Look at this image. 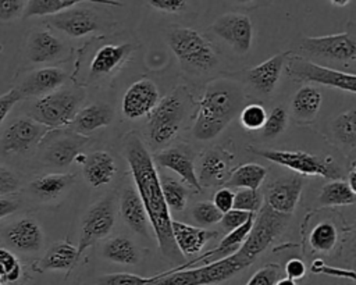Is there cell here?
Segmentation results:
<instances>
[{"mask_svg": "<svg viewBox=\"0 0 356 285\" xmlns=\"http://www.w3.org/2000/svg\"><path fill=\"white\" fill-rule=\"evenodd\" d=\"M124 154L129 164L132 178L136 185V192L147 214L149 224L156 234L159 247L164 257L172 263H178L182 259V254L177 249L172 238V220L161 192L160 177L156 171L150 153L136 132H129L125 135Z\"/></svg>", "mask_w": 356, "mask_h": 285, "instance_id": "obj_1", "label": "cell"}, {"mask_svg": "<svg viewBox=\"0 0 356 285\" xmlns=\"http://www.w3.org/2000/svg\"><path fill=\"white\" fill-rule=\"evenodd\" d=\"M243 103L242 92L227 81L210 83L195 113L192 133L199 140H209L220 135Z\"/></svg>", "mask_w": 356, "mask_h": 285, "instance_id": "obj_2", "label": "cell"}, {"mask_svg": "<svg viewBox=\"0 0 356 285\" xmlns=\"http://www.w3.org/2000/svg\"><path fill=\"white\" fill-rule=\"evenodd\" d=\"M85 97L81 88H60L49 95L38 97L28 108L26 117L47 127L60 129L70 125Z\"/></svg>", "mask_w": 356, "mask_h": 285, "instance_id": "obj_3", "label": "cell"}, {"mask_svg": "<svg viewBox=\"0 0 356 285\" xmlns=\"http://www.w3.org/2000/svg\"><path fill=\"white\" fill-rule=\"evenodd\" d=\"M167 43L181 65L188 71L206 72L218 61L211 42L192 28L171 29Z\"/></svg>", "mask_w": 356, "mask_h": 285, "instance_id": "obj_4", "label": "cell"}, {"mask_svg": "<svg viewBox=\"0 0 356 285\" xmlns=\"http://www.w3.org/2000/svg\"><path fill=\"white\" fill-rule=\"evenodd\" d=\"M243 268H246V266L241 263L235 254H231L200 267H177L174 270L157 274L147 285H213L229 279Z\"/></svg>", "mask_w": 356, "mask_h": 285, "instance_id": "obj_5", "label": "cell"}, {"mask_svg": "<svg viewBox=\"0 0 356 285\" xmlns=\"http://www.w3.org/2000/svg\"><path fill=\"white\" fill-rule=\"evenodd\" d=\"M289 215H282L273 211L268 206H263L256 221H253L252 229L246 236L242 246L234 253L235 257L249 267L254 259L263 253L271 242L281 235Z\"/></svg>", "mask_w": 356, "mask_h": 285, "instance_id": "obj_6", "label": "cell"}, {"mask_svg": "<svg viewBox=\"0 0 356 285\" xmlns=\"http://www.w3.org/2000/svg\"><path fill=\"white\" fill-rule=\"evenodd\" d=\"M248 150L302 175H317L332 181L341 177L338 167H335L330 157L324 158L300 150H261L254 149L253 146H249Z\"/></svg>", "mask_w": 356, "mask_h": 285, "instance_id": "obj_7", "label": "cell"}, {"mask_svg": "<svg viewBox=\"0 0 356 285\" xmlns=\"http://www.w3.org/2000/svg\"><path fill=\"white\" fill-rule=\"evenodd\" d=\"M185 113V99L181 93L171 95L159 100L157 106L147 115L149 140L153 146H164L170 143L179 131V125Z\"/></svg>", "mask_w": 356, "mask_h": 285, "instance_id": "obj_8", "label": "cell"}, {"mask_svg": "<svg viewBox=\"0 0 356 285\" xmlns=\"http://www.w3.org/2000/svg\"><path fill=\"white\" fill-rule=\"evenodd\" d=\"M88 142V136L75 133L71 129H50L38 145L39 160L57 168L68 167Z\"/></svg>", "mask_w": 356, "mask_h": 285, "instance_id": "obj_9", "label": "cell"}, {"mask_svg": "<svg viewBox=\"0 0 356 285\" xmlns=\"http://www.w3.org/2000/svg\"><path fill=\"white\" fill-rule=\"evenodd\" d=\"M286 75L295 81L314 82L330 88H337L343 92H356V76L355 74L323 67L320 64L305 60L299 56H291L286 58Z\"/></svg>", "mask_w": 356, "mask_h": 285, "instance_id": "obj_10", "label": "cell"}, {"mask_svg": "<svg viewBox=\"0 0 356 285\" xmlns=\"http://www.w3.org/2000/svg\"><path fill=\"white\" fill-rule=\"evenodd\" d=\"M0 243L13 253H38L44 243L40 224L28 215L18 217L0 231Z\"/></svg>", "mask_w": 356, "mask_h": 285, "instance_id": "obj_11", "label": "cell"}, {"mask_svg": "<svg viewBox=\"0 0 356 285\" xmlns=\"http://www.w3.org/2000/svg\"><path fill=\"white\" fill-rule=\"evenodd\" d=\"M115 221V211L113 199L104 197L95 204L89 207V210L85 213L82 218V227H81V239L79 245L76 247V256L78 260L82 257L83 252L96 243L97 241L107 236Z\"/></svg>", "mask_w": 356, "mask_h": 285, "instance_id": "obj_12", "label": "cell"}, {"mask_svg": "<svg viewBox=\"0 0 356 285\" xmlns=\"http://www.w3.org/2000/svg\"><path fill=\"white\" fill-rule=\"evenodd\" d=\"M50 129L29 117L13 120L1 133V149L7 154L31 153Z\"/></svg>", "mask_w": 356, "mask_h": 285, "instance_id": "obj_13", "label": "cell"}, {"mask_svg": "<svg viewBox=\"0 0 356 285\" xmlns=\"http://www.w3.org/2000/svg\"><path fill=\"white\" fill-rule=\"evenodd\" d=\"M134 51L135 46L132 43H106L99 46L88 64L89 82L102 81L115 74Z\"/></svg>", "mask_w": 356, "mask_h": 285, "instance_id": "obj_14", "label": "cell"}, {"mask_svg": "<svg viewBox=\"0 0 356 285\" xmlns=\"http://www.w3.org/2000/svg\"><path fill=\"white\" fill-rule=\"evenodd\" d=\"M300 49L309 54L325 57L337 61H355L356 42L355 38L346 32L305 38L300 42Z\"/></svg>", "mask_w": 356, "mask_h": 285, "instance_id": "obj_15", "label": "cell"}, {"mask_svg": "<svg viewBox=\"0 0 356 285\" xmlns=\"http://www.w3.org/2000/svg\"><path fill=\"white\" fill-rule=\"evenodd\" d=\"M211 31L239 54L249 51L252 46L253 26L250 18L245 14H224L214 21Z\"/></svg>", "mask_w": 356, "mask_h": 285, "instance_id": "obj_16", "label": "cell"}, {"mask_svg": "<svg viewBox=\"0 0 356 285\" xmlns=\"http://www.w3.org/2000/svg\"><path fill=\"white\" fill-rule=\"evenodd\" d=\"M46 22L71 38H82L100 29L102 26V22L93 10L78 6L47 17Z\"/></svg>", "mask_w": 356, "mask_h": 285, "instance_id": "obj_17", "label": "cell"}, {"mask_svg": "<svg viewBox=\"0 0 356 285\" xmlns=\"http://www.w3.org/2000/svg\"><path fill=\"white\" fill-rule=\"evenodd\" d=\"M235 156L220 146H214L203 153L199 161V172H196L200 186L211 188L227 182L232 170Z\"/></svg>", "mask_w": 356, "mask_h": 285, "instance_id": "obj_18", "label": "cell"}, {"mask_svg": "<svg viewBox=\"0 0 356 285\" xmlns=\"http://www.w3.org/2000/svg\"><path fill=\"white\" fill-rule=\"evenodd\" d=\"M154 160L160 167L168 168L178 174L186 185L193 188L195 192H199L202 189L196 177L195 153L189 146L178 145L174 147L164 149L154 154L153 161Z\"/></svg>", "mask_w": 356, "mask_h": 285, "instance_id": "obj_19", "label": "cell"}, {"mask_svg": "<svg viewBox=\"0 0 356 285\" xmlns=\"http://www.w3.org/2000/svg\"><path fill=\"white\" fill-rule=\"evenodd\" d=\"M68 75L64 70L57 67H43L28 72L15 89L19 92L22 99L26 97H42L57 89H60Z\"/></svg>", "mask_w": 356, "mask_h": 285, "instance_id": "obj_20", "label": "cell"}, {"mask_svg": "<svg viewBox=\"0 0 356 285\" xmlns=\"http://www.w3.org/2000/svg\"><path fill=\"white\" fill-rule=\"evenodd\" d=\"M303 189L300 177H284L271 182L266 189V206L273 211L291 215L299 202Z\"/></svg>", "mask_w": 356, "mask_h": 285, "instance_id": "obj_21", "label": "cell"}, {"mask_svg": "<svg viewBox=\"0 0 356 285\" xmlns=\"http://www.w3.org/2000/svg\"><path fill=\"white\" fill-rule=\"evenodd\" d=\"M159 103V89L150 79L132 83L122 97V113L127 118L136 120L149 115Z\"/></svg>", "mask_w": 356, "mask_h": 285, "instance_id": "obj_22", "label": "cell"}, {"mask_svg": "<svg viewBox=\"0 0 356 285\" xmlns=\"http://www.w3.org/2000/svg\"><path fill=\"white\" fill-rule=\"evenodd\" d=\"M64 43L51 32L44 29L32 31L25 44V56L31 63L54 61L64 53Z\"/></svg>", "mask_w": 356, "mask_h": 285, "instance_id": "obj_23", "label": "cell"}, {"mask_svg": "<svg viewBox=\"0 0 356 285\" xmlns=\"http://www.w3.org/2000/svg\"><path fill=\"white\" fill-rule=\"evenodd\" d=\"M171 231L175 246L184 256H193L200 253L204 245L218 235L216 231L188 225L185 222L174 220L171 221Z\"/></svg>", "mask_w": 356, "mask_h": 285, "instance_id": "obj_24", "label": "cell"}, {"mask_svg": "<svg viewBox=\"0 0 356 285\" xmlns=\"http://www.w3.org/2000/svg\"><path fill=\"white\" fill-rule=\"evenodd\" d=\"M78 261L76 247L67 241H60L54 242L46 250V253L32 264V268L39 272L67 271L68 275L70 271L78 264Z\"/></svg>", "mask_w": 356, "mask_h": 285, "instance_id": "obj_25", "label": "cell"}, {"mask_svg": "<svg viewBox=\"0 0 356 285\" xmlns=\"http://www.w3.org/2000/svg\"><path fill=\"white\" fill-rule=\"evenodd\" d=\"M286 57L288 53H280L267 58L261 64L249 68L246 71L248 82L263 95L271 93L280 81Z\"/></svg>", "mask_w": 356, "mask_h": 285, "instance_id": "obj_26", "label": "cell"}, {"mask_svg": "<svg viewBox=\"0 0 356 285\" xmlns=\"http://www.w3.org/2000/svg\"><path fill=\"white\" fill-rule=\"evenodd\" d=\"M114 118V110L107 103H92L89 106L78 110L72 121L70 122V129L79 135L90 133L99 128L107 127Z\"/></svg>", "mask_w": 356, "mask_h": 285, "instance_id": "obj_27", "label": "cell"}, {"mask_svg": "<svg viewBox=\"0 0 356 285\" xmlns=\"http://www.w3.org/2000/svg\"><path fill=\"white\" fill-rule=\"evenodd\" d=\"M120 211L127 225L142 236L149 235V218L145 211L143 203L138 192L132 186H127L122 190L120 199Z\"/></svg>", "mask_w": 356, "mask_h": 285, "instance_id": "obj_28", "label": "cell"}, {"mask_svg": "<svg viewBox=\"0 0 356 285\" xmlns=\"http://www.w3.org/2000/svg\"><path fill=\"white\" fill-rule=\"evenodd\" d=\"M115 171L114 157L106 150H96L88 154L82 170L86 182L93 188L108 184L114 178Z\"/></svg>", "mask_w": 356, "mask_h": 285, "instance_id": "obj_29", "label": "cell"}, {"mask_svg": "<svg viewBox=\"0 0 356 285\" xmlns=\"http://www.w3.org/2000/svg\"><path fill=\"white\" fill-rule=\"evenodd\" d=\"M75 181V175L70 172H53L40 175L29 182V192L42 202H49L58 197Z\"/></svg>", "mask_w": 356, "mask_h": 285, "instance_id": "obj_30", "label": "cell"}, {"mask_svg": "<svg viewBox=\"0 0 356 285\" xmlns=\"http://www.w3.org/2000/svg\"><path fill=\"white\" fill-rule=\"evenodd\" d=\"M321 93L317 88L305 85L292 99V113L299 122H310L316 118L321 106Z\"/></svg>", "mask_w": 356, "mask_h": 285, "instance_id": "obj_31", "label": "cell"}, {"mask_svg": "<svg viewBox=\"0 0 356 285\" xmlns=\"http://www.w3.org/2000/svg\"><path fill=\"white\" fill-rule=\"evenodd\" d=\"M266 177H267V170L263 165L257 163H246L232 170L225 185L239 188V189L259 190Z\"/></svg>", "mask_w": 356, "mask_h": 285, "instance_id": "obj_32", "label": "cell"}, {"mask_svg": "<svg viewBox=\"0 0 356 285\" xmlns=\"http://www.w3.org/2000/svg\"><path fill=\"white\" fill-rule=\"evenodd\" d=\"M103 256L118 264H136L139 260L135 243L124 235H117L108 239L103 247Z\"/></svg>", "mask_w": 356, "mask_h": 285, "instance_id": "obj_33", "label": "cell"}, {"mask_svg": "<svg viewBox=\"0 0 356 285\" xmlns=\"http://www.w3.org/2000/svg\"><path fill=\"white\" fill-rule=\"evenodd\" d=\"M356 199V192L350 189L345 181H331L327 182L320 192L318 202L323 206H349L353 204Z\"/></svg>", "mask_w": 356, "mask_h": 285, "instance_id": "obj_34", "label": "cell"}, {"mask_svg": "<svg viewBox=\"0 0 356 285\" xmlns=\"http://www.w3.org/2000/svg\"><path fill=\"white\" fill-rule=\"evenodd\" d=\"M338 242V229L330 221L318 222L310 232L309 243L314 252H331Z\"/></svg>", "mask_w": 356, "mask_h": 285, "instance_id": "obj_35", "label": "cell"}, {"mask_svg": "<svg viewBox=\"0 0 356 285\" xmlns=\"http://www.w3.org/2000/svg\"><path fill=\"white\" fill-rule=\"evenodd\" d=\"M76 4L75 0H29L25 4L22 18L51 17Z\"/></svg>", "mask_w": 356, "mask_h": 285, "instance_id": "obj_36", "label": "cell"}, {"mask_svg": "<svg viewBox=\"0 0 356 285\" xmlns=\"http://www.w3.org/2000/svg\"><path fill=\"white\" fill-rule=\"evenodd\" d=\"M160 186L168 209L174 211H182L186 207L188 192L186 188L179 181L163 175L160 178Z\"/></svg>", "mask_w": 356, "mask_h": 285, "instance_id": "obj_37", "label": "cell"}, {"mask_svg": "<svg viewBox=\"0 0 356 285\" xmlns=\"http://www.w3.org/2000/svg\"><path fill=\"white\" fill-rule=\"evenodd\" d=\"M332 132L334 136L343 143L345 146H349L350 149H355L356 146V110H349L342 114H339L334 122H332Z\"/></svg>", "mask_w": 356, "mask_h": 285, "instance_id": "obj_38", "label": "cell"}, {"mask_svg": "<svg viewBox=\"0 0 356 285\" xmlns=\"http://www.w3.org/2000/svg\"><path fill=\"white\" fill-rule=\"evenodd\" d=\"M22 277V266L15 253L0 246V282L10 285L19 281Z\"/></svg>", "mask_w": 356, "mask_h": 285, "instance_id": "obj_39", "label": "cell"}, {"mask_svg": "<svg viewBox=\"0 0 356 285\" xmlns=\"http://www.w3.org/2000/svg\"><path fill=\"white\" fill-rule=\"evenodd\" d=\"M267 118L266 108L259 103H252L241 108L239 111V121L241 125L249 131L263 129L264 122Z\"/></svg>", "mask_w": 356, "mask_h": 285, "instance_id": "obj_40", "label": "cell"}, {"mask_svg": "<svg viewBox=\"0 0 356 285\" xmlns=\"http://www.w3.org/2000/svg\"><path fill=\"white\" fill-rule=\"evenodd\" d=\"M261 203H263V195L259 190L238 189L234 193L232 209L254 214L261 207Z\"/></svg>", "mask_w": 356, "mask_h": 285, "instance_id": "obj_41", "label": "cell"}, {"mask_svg": "<svg viewBox=\"0 0 356 285\" xmlns=\"http://www.w3.org/2000/svg\"><path fill=\"white\" fill-rule=\"evenodd\" d=\"M286 121H288V115L285 108L281 106L274 107L266 118V122L263 127L264 136L268 139H274L278 135H281L286 128Z\"/></svg>", "mask_w": 356, "mask_h": 285, "instance_id": "obj_42", "label": "cell"}, {"mask_svg": "<svg viewBox=\"0 0 356 285\" xmlns=\"http://www.w3.org/2000/svg\"><path fill=\"white\" fill-rule=\"evenodd\" d=\"M192 215L200 225H213L220 222L222 218V213L218 211V209L210 200L195 204L192 209Z\"/></svg>", "mask_w": 356, "mask_h": 285, "instance_id": "obj_43", "label": "cell"}, {"mask_svg": "<svg viewBox=\"0 0 356 285\" xmlns=\"http://www.w3.org/2000/svg\"><path fill=\"white\" fill-rule=\"evenodd\" d=\"M154 277H140L129 272L106 274L99 278V285H147Z\"/></svg>", "mask_w": 356, "mask_h": 285, "instance_id": "obj_44", "label": "cell"}, {"mask_svg": "<svg viewBox=\"0 0 356 285\" xmlns=\"http://www.w3.org/2000/svg\"><path fill=\"white\" fill-rule=\"evenodd\" d=\"M282 277L280 264L268 263L259 268L245 285H275V282Z\"/></svg>", "mask_w": 356, "mask_h": 285, "instance_id": "obj_45", "label": "cell"}, {"mask_svg": "<svg viewBox=\"0 0 356 285\" xmlns=\"http://www.w3.org/2000/svg\"><path fill=\"white\" fill-rule=\"evenodd\" d=\"M21 177L11 167L0 163V195H14L21 189Z\"/></svg>", "mask_w": 356, "mask_h": 285, "instance_id": "obj_46", "label": "cell"}, {"mask_svg": "<svg viewBox=\"0 0 356 285\" xmlns=\"http://www.w3.org/2000/svg\"><path fill=\"white\" fill-rule=\"evenodd\" d=\"M310 271L314 274H325L330 277H335V278H348L352 282L355 281V271L353 270H346V268H337V267H331L328 264H325L321 259H316L312 266H310Z\"/></svg>", "mask_w": 356, "mask_h": 285, "instance_id": "obj_47", "label": "cell"}, {"mask_svg": "<svg viewBox=\"0 0 356 285\" xmlns=\"http://www.w3.org/2000/svg\"><path fill=\"white\" fill-rule=\"evenodd\" d=\"M26 1L22 0H0V21H13L22 17Z\"/></svg>", "mask_w": 356, "mask_h": 285, "instance_id": "obj_48", "label": "cell"}, {"mask_svg": "<svg viewBox=\"0 0 356 285\" xmlns=\"http://www.w3.org/2000/svg\"><path fill=\"white\" fill-rule=\"evenodd\" d=\"M252 214L253 213H246V211H242V210L232 209V210H229V211L222 214V218H221L220 222H221V227L225 231L231 232L232 229H235V228L241 227L242 224H245Z\"/></svg>", "mask_w": 356, "mask_h": 285, "instance_id": "obj_49", "label": "cell"}, {"mask_svg": "<svg viewBox=\"0 0 356 285\" xmlns=\"http://www.w3.org/2000/svg\"><path fill=\"white\" fill-rule=\"evenodd\" d=\"M147 3L150 7H153L157 11L171 13V14L182 13L188 6V1L185 0H150Z\"/></svg>", "mask_w": 356, "mask_h": 285, "instance_id": "obj_50", "label": "cell"}, {"mask_svg": "<svg viewBox=\"0 0 356 285\" xmlns=\"http://www.w3.org/2000/svg\"><path fill=\"white\" fill-rule=\"evenodd\" d=\"M22 100V96L19 95V92L13 88L10 89L7 93L0 96V125L3 124V121L6 120L7 114L11 111V108L19 101Z\"/></svg>", "mask_w": 356, "mask_h": 285, "instance_id": "obj_51", "label": "cell"}, {"mask_svg": "<svg viewBox=\"0 0 356 285\" xmlns=\"http://www.w3.org/2000/svg\"><path fill=\"white\" fill-rule=\"evenodd\" d=\"M211 203L218 209V211H221L224 214V213L232 210L234 192L229 188H221L214 193Z\"/></svg>", "mask_w": 356, "mask_h": 285, "instance_id": "obj_52", "label": "cell"}, {"mask_svg": "<svg viewBox=\"0 0 356 285\" xmlns=\"http://www.w3.org/2000/svg\"><path fill=\"white\" fill-rule=\"evenodd\" d=\"M284 272H285V277L286 278H291L293 281H298V279H302L306 274V266L303 263V260L300 259H289L284 267Z\"/></svg>", "mask_w": 356, "mask_h": 285, "instance_id": "obj_53", "label": "cell"}, {"mask_svg": "<svg viewBox=\"0 0 356 285\" xmlns=\"http://www.w3.org/2000/svg\"><path fill=\"white\" fill-rule=\"evenodd\" d=\"M21 206V200L15 195L0 196V220L14 214Z\"/></svg>", "mask_w": 356, "mask_h": 285, "instance_id": "obj_54", "label": "cell"}, {"mask_svg": "<svg viewBox=\"0 0 356 285\" xmlns=\"http://www.w3.org/2000/svg\"><path fill=\"white\" fill-rule=\"evenodd\" d=\"M348 185L350 186V189H353V190L356 192V185H355V167H352V168H350V171H349Z\"/></svg>", "mask_w": 356, "mask_h": 285, "instance_id": "obj_55", "label": "cell"}, {"mask_svg": "<svg viewBox=\"0 0 356 285\" xmlns=\"http://www.w3.org/2000/svg\"><path fill=\"white\" fill-rule=\"evenodd\" d=\"M275 285H298V284H296V281H293V279H291V278L281 277V278L275 282Z\"/></svg>", "mask_w": 356, "mask_h": 285, "instance_id": "obj_56", "label": "cell"}, {"mask_svg": "<svg viewBox=\"0 0 356 285\" xmlns=\"http://www.w3.org/2000/svg\"><path fill=\"white\" fill-rule=\"evenodd\" d=\"M331 3L335 4V6H346V4H349L350 1H349V0H332Z\"/></svg>", "mask_w": 356, "mask_h": 285, "instance_id": "obj_57", "label": "cell"}, {"mask_svg": "<svg viewBox=\"0 0 356 285\" xmlns=\"http://www.w3.org/2000/svg\"><path fill=\"white\" fill-rule=\"evenodd\" d=\"M0 285H1V282H0Z\"/></svg>", "mask_w": 356, "mask_h": 285, "instance_id": "obj_58", "label": "cell"}]
</instances>
